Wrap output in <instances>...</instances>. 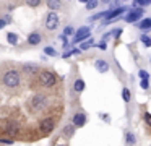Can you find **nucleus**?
<instances>
[{
	"label": "nucleus",
	"instance_id": "obj_1",
	"mask_svg": "<svg viewBox=\"0 0 151 146\" xmlns=\"http://www.w3.org/2000/svg\"><path fill=\"white\" fill-rule=\"evenodd\" d=\"M20 83H21V73L18 70H15V68L7 70L2 75V84L7 89H15V88L20 86Z\"/></svg>",
	"mask_w": 151,
	"mask_h": 146
},
{
	"label": "nucleus",
	"instance_id": "obj_2",
	"mask_svg": "<svg viewBox=\"0 0 151 146\" xmlns=\"http://www.w3.org/2000/svg\"><path fill=\"white\" fill-rule=\"evenodd\" d=\"M47 102H49L47 96H44V94H34L29 99V102H28V109L33 114H39L47 107Z\"/></svg>",
	"mask_w": 151,
	"mask_h": 146
},
{
	"label": "nucleus",
	"instance_id": "obj_3",
	"mask_svg": "<svg viewBox=\"0 0 151 146\" xmlns=\"http://www.w3.org/2000/svg\"><path fill=\"white\" fill-rule=\"evenodd\" d=\"M39 83L44 88H54L57 84V78L50 70H42L39 73Z\"/></svg>",
	"mask_w": 151,
	"mask_h": 146
},
{
	"label": "nucleus",
	"instance_id": "obj_4",
	"mask_svg": "<svg viewBox=\"0 0 151 146\" xmlns=\"http://www.w3.org/2000/svg\"><path fill=\"white\" fill-rule=\"evenodd\" d=\"M60 23V18L59 15H57L55 12H50L46 15V21H44V26H46V29H49V31H54V29L59 26Z\"/></svg>",
	"mask_w": 151,
	"mask_h": 146
},
{
	"label": "nucleus",
	"instance_id": "obj_5",
	"mask_svg": "<svg viewBox=\"0 0 151 146\" xmlns=\"http://www.w3.org/2000/svg\"><path fill=\"white\" fill-rule=\"evenodd\" d=\"M125 12H128V6H120V8H115V10H109L107 15H106V18H104V21H102V26L112 23L117 16H120L122 13H125Z\"/></svg>",
	"mask_w": 151,
	"mask_h": 146
},
{
	"label": "nucleus",
	"instance_id": "obj_6",
	"mask_svg": "<svg viewBox=\"0 0 151 146\" xmlns=\"http://www.w3.org/2000/svg\"><path fill=\"white\" fill-rule=\"evenodd\" d=\"M89 37H91V29H89V26H81V28L76 29L75 37H73V42H81V41L89 39Z\"/></svg>",
	"mask_w": 151,
	"mask_h": 146
},
{
	"label": "nucleus",
	"instance_id": "obj_7",
	"mask_svg": "<svg viewBox=\"0 0 151 146\" xmlns=\"http://www.w3.org/2000/svg\"><path fill=\"white\" fill-rule=\"evenodd\" d=\"M143 13H145V8L130 10V12H127V13H125L124 21H127V23H135V21H138V19L141 18V15H143Z\"/></svg>",
	"mask_w": 151,
	"mask_h": 146
},
{
	"label": "nucleus",
	"instance_id": "obj_8",
	"mask_svg": "<svg viewBox=\"0 0 151 146\" xmlns=\"http://www.w3.org/2000/svg\"><path fill=\"white\" fill-rule=\"evenodd\" d=\"M54 128H55V123H54L52 119H44V120H41L39 130L44 133V135H49V133H52Z\"/></svg>",
	"mask_w": 151,
	"mask_h": 146
},
{
	"label": "nucleus",
	"instance_id": "obj_9",
	"mask_svg": "<svg viewBox=\"0 0 151 146\" xmlns=\"http://www.w3.org/2000/svg\"><path fill=\"white\" fill-rule=\"evenodd\" d=\"M5 130H7L8 135L15 136V135H18V133H20V125H18L17 122H13V120H10V122L5 125Z\"/></svg>",
	"mask_w": 151,
	"mask_h": 146
},
{
	"label": "nucleus",
	"instance_id": "obj_10",
	"mask_svg": "<svg viewBox=\"0 0 151 146\" xmlns=\"http://www.w3.org/2000/svg\"><path fill=\"white\" fill-rule=\"evenodd\" d=\"M72 122H73V125H75V127H83L86 123V115L83 112H76L75 115H73Z\"/></svg>",
	"mask_w": 151,
	"mask_h": 146
},
{
	"label": "nucleus",
	"instance_id": "obj_11",
	"mask_svg": "<svg viewBox=\"0 0 151 146\" xmlns=\"http://www.w3.org/2000/svg\"><path fill=\"white\" fill-rule=\"evenodd\" d=\"M21 71H23L24 75H28V76H31V75H34L37 71V65H34V63H23V65H21Z\"/></svg>",
	"mask_w": 151,
	"mask_h": 146
},
{
	"label": "nucleus",
	"instance_id": "obj_12",
	"mask_svg": "<svg viewBox=\"0 0 151 146\" xmlns=\"http://www.w3.org/2000/svg\"><path fill=\"white\" fill-rule=\"evenodd\" d=\"M94 67H96V70H98L99 73H107L109 71V63L106 60H102V58H99V60L94 62Z\"/></svg>",
	"mask_w": 151,
	"mask_h": 146
},
{
	"label": "nucleus",
	"instance_id": "obj_13",
	"mask_svg": "<svg viewBox=\"0 0 151 146\" xmlns=\"http://www.w3.org/2000/svg\"><path fill=\"white\" fill-rule=\"evenodd\" d=\"M41 41H42V37H41V34L37 31H33L28 36V44L29 45H37V44H41Z\"/></svg>",
	"mask_w": 151,
	"mask_h": 146
},
{
	"label": "nucleus",
	"instance_id": "obj_14",
	"mask_svg": "<svg viewBox=\"0 0 151 146\" xmlns=\"http://www.w3.org/2000/svg\"><path fill=\"white\" fill-rule=\"evenodd\" d=\"M135 143H137V136H135V133L130 132V130H127V132H125V145L127 146H135Z\"/></svg>",
	"mask_w": 151,
	"mask_h": 146
},
{
	"label": "nucleus",
	"instance_id": "obj_15",
	"mask_svg": "<svg viewBox=\"0 0 151 146\" xmlns=\"http://www.w3.org/2000/svg\"><path fill=\"white\" fill-rule=\"evenodd\" d=\"M47 6H49L50 10H59L62 8V0H46Z\"/></svg>",
	"mask_w": 151,
	"mask_h": 146
},
{
	"label": "nucleus",
	"instance_id": "obj_16",
	"mask_svg": "<svg viewBox=\"0 0 151 146\" xmlns=\"http://www.w3.org/2000/svg\"><path fill=\"white\" fill-rule=\"evenodd\" d=\"M73 89H75L76 93H81V91L85 89V81H83L81 78H78V80L73 83Z\"/></svg>",
	"mask_w": 151,
	"mask_h": 146
},
{
	"label": "nucleus",
	"instance_id": "obj_17",
	"mask_svg": "<svg viewBox=\"0 0 151 146\" xmlns=\"http://www.w3.org/2000/svg\"><path fill=\"white\" fill-rule=\"evenodd\" d=\"M138 28L140 29H151V18H145V19H141L140 23H138Z\"/></svg>",
	"mask_w": 151,
	"mask_h": 146
},
{
	"label": "nucleus",
	"instance_id": "obj_18",
	"mask_svg": "<svg viewBox=\"0 0 151 146\" xmlns=\"http://www.w3.org/2000/svg\"><path fill=\"white\" fill-rule=\"evenodd\" d=\"M7 42L8 44H12V45H15L18 42V34L17 32H8L7 34Z\"/></svg>",
	"mask_w": 151,
	"mask_h": 146
},
{
	"label": "nucleus",
	"instance_id": "obj_19",
	"mask_svg": "<svg viewBox=\"0 0 151 146\" xmlns=\"http://www.w3.org/2000/svg\"><path fill=\"white\" fill-rule=\"evenodd\" d=\"M122 99H124L125 102H130L132 93H130V89H128V88H124V89H122Z\"/></svg>",
	"mask_w": 151,
	"mask_h": 146
},
{
	"label": "nucleus",
	"instance_id": "obj_20",
	"mask_svg": "<svg viewBox=\"0 0 151 146\" xmlns=\"http://www.w3.org/2000/svg\"><path fill=\"white\" fill-rule=\"evenodd\" d=\"M94 44V41H93L91 37L88 39V41H85V42H81V45H80V50H88L89 47H91V45Z\"/></svg>",
	"mask_w": 151,
	"mask_h": 146
},
{
	"label": "nucleus",
	"instance_id": "obj_21",
	"mask_svg": "<svg viewBox=\"0 0 151 146\" xmlns=\"http://www.w3.org/2000/svg\"><path fill=\"white\" fill-rule=\"evenodd\" d=\"M63 133H65L67 136H73V133H75V128H73V125H72V123L65 125V128H63Z\"/></svg>",
	"mask_w": 151,
	"mask_h": 146
},
{
	"label": "nucleus",
	"instance_id": "obj_22",
	"mask_svg": "<svg viewBox=\"0 0 151 146\" xmlns=\"http://www.w3.org/2000/svg\"><path fill=\"white\" fill-rule=\"evenodd\" d=\"M107 12H109V10H107ZM107 12H99V13H96V15H93L91 18H89V21H96V19L106 18V15H107Z\"/></svg>",
	"mask_w": 151,
	"mask_h": 146
},
{
	"label": "nucleus",
	"instance_id": "obj_23",
	"mask_svg": "<svg viewBox=\"0 0 151 146\" xmlns=\"http://www.w3.org/2000/svg\"><path fill=\"white\" fill-rule=\"evenodd\" d=\"M140 41L143 42V44L146 45V47H151V37H150V36H146V34H141V36H140Z\"/></svg>",
	"mask_w": 151,
	"mask_h": 146
},
{
	"label": "nucleus",
	"instance_id": "obj_24",
	"mask_svg": "<svg viewBox=\"0 0 151 146\" xmlns=\"http://www.w3.org/2000/svg\"><path fill=\"white\" fill-rule=\"evenodd\" d=\"M75 29H73V26H67L65 29H63V36H67V37H68V36H73L75 34Z\"/></svg>",
	"mask_w": 151,
	"mask_h": 146
},
{
	"label": "nucleus",
	"instance_id": "obj_25",
	"mask_svg": "<svg viewBox=\"0 0 151 146\" xmlns=\"http://www.w3.org/2000/svg\"><path fill=\"white\" fill-rule=\"evenodd\" d=\"M44 54H46V55H50V57H55V55H57V50H55V49H52V47H44Z\"/></svg>",
	"mask_w": 151,
	"mask_h": 146
},
{
	"label": "nucleus",
	"instance_id": "obj_26",
	"mask_svg": "<svg viewBox=\"0 0 151 146\" xmlns=\"http://www.w3.org/2000/svg\"><path fill=\"white\" fill-rule=\"evenodd\" d=\"M26 5L31 6V8H36V6L41 5V0H26Z\"/></svg>",
	"mask_w": 151,
	"mask_h": 146
},
{
	"label": "nucleus",
	"instance_id": "obj_27",
	"mask_svg": "<svg viewBox=\"0 0 151 146\" xmlns=\"http://www.w3.org/2000/svg\"><path fill=\"white\" fill-rule=\"evenodd\" d=\"M96 6H98V0H89L86 3V10H94Z\"/></svg>",
	"mask_w": 151,
	"mask_h": 146
},
{
	"label": "nucleus",
	"instance_id": "obj_28",
	"mask_svg": "<svg viewBox=\"0 0 151 146\" xmlns=\"http://www.w3.org/2000/svg\"><path fill=\"white\" fill-rule=\"evenodd\" d=\"M109 6H111V8H109V10H115V8H120V2H119V0H112V2L111 3H109Z\"/></svg>",
	"mask_w": 151,
	"mask_h": 146
},
{
	"label": "nucleus",
	"instance_id": "obj_29",
	"mask_svg": "<svg viewBox=\"0 0 151 146\" xmlns=\"http://www.w3.org/2000/svg\"><path fill=\"white\" fill-rule=\"evenodd\" d=\"M138 76H140L141 80H148V78H150V73H148L146 70H140L138 71Z\"/></svg>",
	"mask_w": 151,
	"mask_h": 146
},
{
	"label": "nucleus",
	"instance_id": "obj_30",
	"mask_svg": "<svg viewBox=\"0 0 151 146\" xmlns=\"http://www.w3.org/2000/svg\"><path fill=\"white\" fill-rule=\"evenodd\" d=\"M148 5V0H133V6H145Z\"/></svg>",
	"mask_w": 151,
	"mask_h": 146
},
{
	"label": "nucleus",
	"instance_id": "obj_31",
	"mask_svg": "<svg viewBox=\"0 0 151 146\" xmlns=\"http://www.w3.org/2000/svg\"><path fill=\"white\" fill-rule=\"evenodd\" d=\"M0 143H2V145H13L15 140L13 138H0Z\"/></svg>",
	"mask_w": 151,
	"mask_h": 146
},
{
	"label": "nucleus",
	"instance_id": "obj_32",
	"mask_svg": "<svg viewBox=\"0 0 151 146\" xmlns=\"http://www.w3.org/2000/svg\"><path fill=\"white\" fill-rule=\"evenodd\" d=\"M96 47H98L99 50H107V44H106L104 41H101V42H99L98 45H96Z\"/></svg>",
	"mask_w": 151,
	"mask_h": 146
},
{
	"label": "nucleus",
	"instance_id": "obj_33",
	"mask_svg": "<svg viewBox=\"0 0 151 146\" xmlns=\"http://www.w3.org/2000/svg\"><path fill=\"white\" fill-rule=\"evenodd\" d=\"M140 86H141V89H148V88H150L148 80H141V81H140Z\"/></svg>",
	"mask_w": 151,
	"mask_h": 146
},
{
	"label": "nucleus",
	"instance_id": "obj_34",
	"mask_svg": "<svg viewBox=\"0 0 151 146\" xmlns=\"http://www.w3.org/2000/svg\"><path fill=\"white\" fill-rule=\"evenodd\" d=\"M145 122H146V123H148V125H150V127H151V114H148V112H146V114H145Z\"/></svg>",
	"mask_w": 151,
	"mask_h": 146
},
{
	"label": "nucleus",
	"instance_id": "obj_35",
	"mask_svg": "<svg viewBox=\"0 0 151 146\" xmlns=\"http://www.w3.org/2000/svg\"><path fill=\"white\" fill-rule=\"evenodd\" d=\"M5 26H7V21H5L4 18H0V29H4Z\"/></svg>",
	"mask_w": 151,
	"mask_h": 146
},
{
	"label": "nucleus",
	"instance_id": "obj_36",
	"mask_svg": "<svg viewBox=\"0 0 151 146\" xmlns=\"http://www.w3.org/2000/svg\"><path fill=\"white\" fill-rule=\"evenodd\" d=\"M72 55H73V50H68V52H65L62 57H63V58H68V57H72Z\"/></svg>",
	"mask_w": 151,
	"mask_h": 146
},
{
	"label": "nucleus",
	"instance_id": "obj_37",
	"mask_svg": "<svg viewBox=\"0 0 151 146\" xmlns=\"http://www.w3.org/2000/svg\"><path fill=\"white\" fill-rule=\"evenodd\" d=\"M78 2H80V3H85V5H86V3L89 2V0H78Z\"/></svg>",
	"mask_w": 151,
	"mask_h": 146
},
{
	"label": "nucleus",
	"instance_id": "obj_38",
	"mask_svg": "<svg viewBox=\"0 0 151 146\" xmlns=\"http://www.w3.org/2000/svg\"><path fill=\"white\" fill-rule=\"evenodd\" d=\"M112 0H101V3H111Z\"/></svg>",
	"mask_w": 151,
	"mask_h": 146
},
{
	"label": "nucleus",
	"instance_id": "obj_39",
	"mask_svg": "<svg viewBox=\"0 0 151 146\" xmlns=\"http://www.w3.org/2000/svg\"><path fill=\"white\" fill-rule=\"evenodd\" d=\"M122 2H128V0H122Z\"/></svg>",
	"mask_w": 151,
	"mask_h": 146
},
{
	"label": "nucleus",
	"instance_id": "obj_40",
	"mask_svg": "<svg viewBox=\"0 0 151 146\" xmlns=\"http://www.w3.org/2000/svg\"><path fill=\"white\" fill-rule=\"evenodd\" d=\"M148 3H151V0H148Z\"/></svg>",
	"mask_w": 151,
	"mask_h": 146
},
{
	"label": "nucleus",
	"instance_id": "obj_41",
	"mask_svg": "<svg viewBox=\"0 0 151 146\" xmlns=\"http://www.w3.org/2000/svg\"><path fill=\"white\" fill-rule=\"evenodd\" d=\"M59 146H63V145H59Z\"/></svg>",
	"mask_w": 151,
	"mask_h": 146
}]
</instances>
